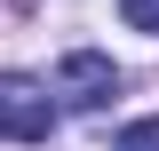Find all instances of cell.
Segmentation results:
<instances>
[{
	"label": "cell",
	"instance_id": "obj_3",
	"mask_svg": "<svg viewBox=\"0 0 159 151\" xmlns=\"http://www.w3.org/2000/svg\"><path fill=\"white\" fill-rule=\"evenodd\" d=\"M111 151H159V119H135V127H119Z\"/></svg>",
	"mask_w": 159,
	"mask_h": 151
},
{
	"label": "cell",
	"instance_id": "obj_4",
	"mask_svg": "<svg viewBox=\"0 0 159 151\" xmlns=\"http://www.w3.org/2000/svg\"><path fill=\"white\" fill-rule=\"evenodd\" d=\"M119 16L135 24V32H159V0H119Z\"/></svg>",
	"mask_w": 159,
	"mask_h": 151
},
{
	"label": "cell",
	"instance_id": "obj_1",
	"mask_svg": "<svg viewBox=\"0 0 159 151\" xmlns=\"http://www.w3.org/2000/svg\"><path fill=\"white\" fill-rule=\"evenodd\" d=\"M48 127H56V95H48V80L0 72V135H8V143H48Z\"/></svg>",
	"mask_w": 159,
	"mask_h": 151
},
{
	"label": "cell",
	"instance_id": "obj_2",
	"mask_svg": "<svg viewBox=\"0 0 159 151\" xmlns=\"http://www.w3.org/2000/svg\"><path fill=\"white\" fill-rule=\"evenodd\" d=\"M56 95H64V103H80V112L111 103V95H119L111 56H96V48H72V56H64V72H56Z\"/></svg>",
	"mask_w": 159,
	"mask_h": 151
}]
</instances>
